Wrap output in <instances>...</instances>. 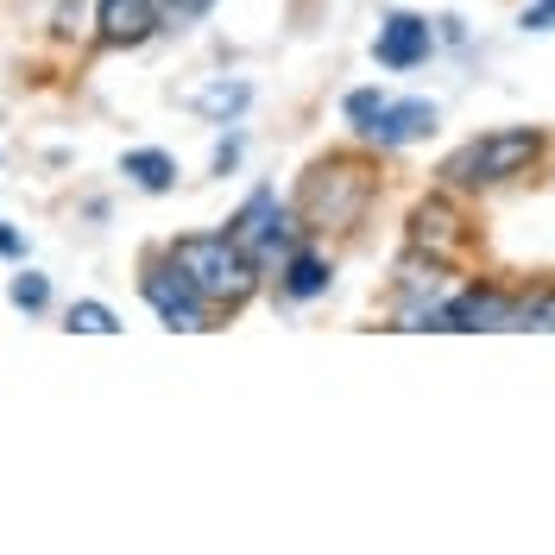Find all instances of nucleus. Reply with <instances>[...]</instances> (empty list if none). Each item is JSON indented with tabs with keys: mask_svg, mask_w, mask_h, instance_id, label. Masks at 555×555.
Instances as JSON below:
<instances>
[{
	"mask_svg": "<svg viewBox=\"0 0 555 555\" xmlns=\"http://www.w3.org/2000/svg\"><path fill=\"white\" fill-rule=\"evenodd\" d=\"M246 102H253V89H246V82H228V76H215V82H203V89L190 95V107H196V114H208L215 127L241 120V114H246Z\"/></svg>",
	"mask_w": 555,
	"mask_h": 555,
	"instance_id": "12",
	"label": "nucleus"
},
{
	"mask_svg": "<svg viewBox=\"0 0 555 555\" xmlns=\"http://www.w3.org/2000/svg\"><path fill=\"white\" fill-rule=\"evenodd\" d=\"M429 51H436V33H429L423 13H391L379 26V38H373V57H379L385 69H416Z\"/></svg>",
	"mask_w": 555,
	"mask_h": 555,
	"instance_id": "6",
	"label": "nucleus"
},
{
	"mask_svg": "<svg viewBox=\"0 0 555 555\" xmlns=\"http://www.w3.org/2000/svg\"><path fill=\"white\" fill-rule=\"evenodd\" d=\"M423 133H436V102H385V114H379V127H373V145H411V139H423Z\"/></svg>",
	"mask_w": 555,
	"mask_h": 555,
	"instance_id": "9",
	"label": "nucleus"
},
{
	"mask_svg": "<svg viewBox=\"0 0 555 555\" xmlns=\"http://www.w3.org/2000/svg\"><path fill=\"white\" fill-rule=\"evenodd\" d=\"M64 322L76 328V335H120V315L107 310V304H95V297H76L64 310Z\"/></svg>",
	"mask_w": 555,
	"mask_h": 555,
	"instance_id": "15",
	"label": "nucleus"
},
{
	"mask_svg": "<svg viewBox=\"0 0 555 555\" xmlns=\"http://www.w3.org/2000/svg\"><path fill=\"white\" fill-rule=\"evenodd\" d=\"M76 20H82V0H64L57 7V33H76Z\"/></svg>",
	"mask_w": 555,
	"mask_h": 555,
	"instance_id": "22",
	"label": "nucleus"
},
{
	"mask_svg": "<svg viewBox=\"0 0 555 555\" xmlns=\"http://www.w3.org/2000/svg\"><path fill=\"white\" fill-rule=\"evenodd\" d=\"M373 203V177L366 165H353V158H322L310 177H304V196H297V221L315 228V234H328V228H353L360 215Z\"/></svg>",
	"mask_w": 555,
	"mask_h": 555,
	"instance_id": "2",
	"label": "nucleus"
},
{
	"mask_svg": "<svg viewBox=\"0 0 555 555\" xmlns=\"http://www.w3.org/2000/svg\"><path fill=\"white\" fill-rule=\"evenodd\" d=\"M120 177H133L139 190L165 196V190L177 183V158L171 152H158V145H133V152H120Z\"/></svg>",
	"mask_w": 555,
	"mask_h": 555,
	"instance_id": "11",
	"label": "nucleus"
},
{
	"mask_svg": "<svg viewBox=\"0 0 555 555\" xmlns=\"http://www.w3.org/2000/svg\"><path fill=\"white\" fill-rule=\"evenodd\" d=\"M449 335H480V328H512V297L505 291H492V284H467V291H454L449 304Z\"/></svg>",
	"mask_w": 555,
	"mask_h": 555,
	"instance_id": "7",
	"label": "nucleus"
},
{
	"mask_svg": "<svg viewBox=\"0 0 555 555\" xmlns=\"http://www.w3.org/2000/svg\"><path fill=\"white\" fill-rule=\"evenodd\" d=\"M95 26L107 44H139L158 26V0H95Z\"/></svg>",
	"mask_w": 555,
	"mask_h": 555,
	"instance_id": "8",
	"label": "nucleus"
},
{
	"mask_svg": "<svg viewBox=\"0 0 555 555\" xmlns=\"http://www.w3.org/2000/svg\"><path fill=\"white\" fill-rule=\"evenodd\" d=\"M385 102H391L385 89H353V95H347V127H353L360 139H373V127H379Z\"/></svg>",
	"mask_w": 555,
	"mask_h": 555,
	"instance_id": "16",
	"label": "nucleus"
},
{
	"mask_svg": "<svg viewBox=\"0 0 555 555\" xmlns=\"http://www.w3.org/2000/svg\"><path fill=\"white\" fill-rule=\"evenodd\" d=\"M512 328H537V335H555V291H524L512 297Z\"/></svg>",
	"mask_w": 555,
	"mask_h": 555,
	"instance_id": "14",
	"label": "nucleus"
},
{
	"mask_svg": "<svg viewBox=\"0 0 555 555\" xmlns=\"http://www.w3.org/2000/svg\"><path fill=\"white\" fill-rule=\"evenodd\" d=\"M328 291V259H315V253H291L284 259V297H322Z\"/></svg>",
	"mask_w": 555,
	"mask_h": 555,
	"instance_id": "13",
	"label": "nucleus"
},
{
	"mask_svg": "<svg viewBox=\"0 0 555 555\" xmlns=\"http://www.w3.org/2000/svg\"><path fill=\"white\" fill-rule=\"evenodd\" d=\"M555 26V0H530L524 7V33H550Z\"/></svg>",
	"mask_w": 555,
	"mask_h": 555,
	"instance_id": "19",
	"label": "nucleus"
},
{
	"mask_svg": "<svg viewBox=\"0 0 555 555\" xmlns=\"http://www.w3.org/2000/svg\"><path fill=\"white\" fill-rule=\"evenodd\" d=\"M215 0H158V20H171V26H190V20H203Z\"/></svg>",
	"mask_w": 555,
	"mask_h": 555,
	"instance_id": "18",
	"label": "nucleus"
},
{
	"mask_svg": "<svg viewBox=\"0 0 555 555\" xmlns=\"http://www.w3.org/2000/svg\"><path fill=\"white\" fill-rule=\"evenodd\" d=\"M139 297L158 310L165 328H183V335H203L208 328V297L177 272V266L171 272H165V266H145V272H139Z\"/></svg>",
	"mask_w": 555,
	"mask_h": 555,
	"instance_id": "5",
	"label": "nucleus"
},
{
	"mask_svg": "<svg viewBox=\"0 0 555 555\" xmlns=\"http://www.w3.org/2000/svg\"><path fill=\"white\" fill-rule=\"evenodd\" d=\"M461 241V215H454V203H442V196H429V203L411 215V246L416 253H449V246Z\"/></svg>",
	"mask_w": 555,
	"mask_h": 555,
	"instance_id": "10",
	"label": "nucleus"
},
{
	"mask_svg": "<svg viewBox=\"0 0 555 555\" xmlns=\"http://www.w3.org/2000/svg\"><path fill=\"white\" fill-rule=\"evenodd\" d=\"M7 297H13V310L38 315L44 304H51V278H38V272H20L13 284H7Z\"/></svg>",
	"mask_w": 555,
	"mask_h": 555,
	"instance_id": "17",
	"label": "nucleus"
},
{
	"mask_svg": "<svg viewBox=\"0 0 555 555\" xmlns=\"http://www.w3.org/2000/svg\"><path fill=\"white\" fill-rule=\"evenodd\" d=\"M165 259L203 291L208 304H246L253 284H259V266L241 253L234 234H183V241L165 246Z\"/></svg>",
	"mask_w": 555,
	"mask_h": 555,
	"instance_id": "1",
	"label": "nucleus"
},
{
	"mask_svg": "<svg viewBox=\"0 0 555 555\" xmlns=\"http://www.w3.org/2000/svg\"><path fill=\"white\" fill-rule=\"evenodd\" d=\"M26 253V234L20 228H0V259H20Z\"/></svg>",
	"mask_w": 555,
	"mask_h": 555,
	"instance_id": "20",
	"label": "nucleus"
},
{
	"mask_svg": "<svg viewBox=\"0 0 555 555\" xmlns=\"http://www.w3.org/2000/svg\"><path fill=\"white\" fill-rule=\"evenodd\" d=\"M537 152H543V139L530 133V127H505V133H480L467 139L461 152H454L442 177H449V190H492V183H512L537 165Z\"/></svg>",
	"mask_w": 555,
	"mask_h": 555,
	"instance_id": "3",
	"label": "nucleus"
},
{
	"mask_svg": "<svg viewBox=\"0 0 555 555\" xmlns=\"http://www.w3.org/2000/svg\"><path fill=\"white\" fill-rule=\"evenodd\" d=\"M241 165V139H221V152H215V171H234Z\"/></svg>",
	"mask_w": 555,
	"mask_h": 555,
	"instance_id": "21",
	"label": "nucleus"
},
{
	"mask_svg": "<svg viewBox=\"0 0 555 555\" xmlns=\"http://www.w3.org/2000/svg\"><path fill=\"white\" fill-rule=\"evenodd\" d=\"M291 221H297V215L278 203L272 190H253L246 208L228 221V234L241 241V253L253 259V266H272L278 253H291Z\"/></svg>",
	"mask_w": 555,
	"mask_h": 555,
	"instance_id": "4",
	"label": "nucleus"
}]
</instances>
